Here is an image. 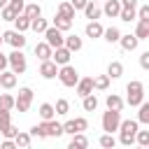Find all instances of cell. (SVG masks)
Segmentation results:
<instances>
[{
  "label": "cell",
  "instance_id": "54",
  "mask_svg": "<svg viewBox=\"0 0 149 149\" xmlns=\"http://www.w3.org/2000/svg\"><path fill=\"white\" fill-rule=\"evenodd\" d=\"M68 149H79V147H74V144H68Z\"/></svg>",
  "mask_w": 149,
  "mask_h": 149
},
{
  "label": "cell",
  "instance_id": "5",
  "mask_svg": "<svg viewBox=\"0 0 149 149\" xmlns=\"http://www.w3.org/2000/svg\"><path fill=\"white\" fill-rule=\"evenodd\" d=\"M30 105H33V88H30V86L19 88V95L14 98V109H19V112H28Z\"/></svg>",
  "mask_w": 149,
  "mask_h": 149
},
{
  "label": "cell",
  "instance_id": "26",
  "mask_svg": "<svg viewBox=\"0 0 149 149\" xmlns=\"http://www.w3.org/2000/svg\"><path fill=\"white\" fill-rule=\"evenodd\" d=\"M81 107H84V112H95V109H98V98H95V93L84 95V98H81Z\"/></svg>",
  "mask_w": 149,
  "mask_h": 149
},
{
  "label": "cell",
  "instance_id": "3",
  "mask_svg": "<svg viewBox=\"0 0 149 149\" xmlns=\"http://www.w3.org/2000/svg\"><path fill=\"white\" fill-rule=\"evenodd\" d=\"M58 79H61V84L63 86H68V88H74V84L79 81V72H77V68L74 65H61L58 68V74H56Z\"/></svg>",
  "mask_w": 149,
  "mask_h": 149
},
{
  "label": "cell",
  "instance_id": "51",
  "mask_svg": "<svg viewBox=\"0 0 149 149\" xmlns=\"http://www.w3.org/2000/svg\"><path fill=\"white\" fill-rule=\"evenodd\" d=\"M0 149H19V147H16V142H14V140H5V142L0 144Z\"/></svg>",
  "mask_w": 149,
  "mask_h": 149
},
{
  "label": "cell",
  "instance_id": "20",
  "mask_svg": "<svg viewBox=\"0 0 149 149\" xmlns=\"http://www.w3.org/2000/svg\"><path fill=\"white\" fill-rule=\"evenodd\" d=\"M105 105H107V109L121 112V109H123V98H121V95H116V93H109V95L105 98Z\"/></svg>",
  "mask_w": 149,
  "mask_h": 149
},
{
  "label": "cell",
  "instance_id": "34",
  "mask_svg": "<svg viewBox=\"0 0 149 149\" xmlns=\"http://www.w3.org/2000/svg\"><path fill=\"white\" fill-rule=\"evenodd\" d=\"M137 107H140V112H137V119H135V121H137V123H149V102L142 100Z\"/></svg>",
  "mask_w": 149,
  "mask_h": 149
},
{
  "label": "cell",
  "instance_id": "1",
  "mask_svg": "<svg viewBox=\"0 0 149 149\" xmlns=\"http://www.w3.org/2000/svg\"><path fill=\"white\" fill-rule=\"evenodd\" d=\"M140 130V123L135 121V119H126V121H121L119 123V142L123 144V147H130L133 142H135V133Z\"/></svg>",
  "mask_w": 149,
  "mask_h": 149
},
{
  "label": "cell",
  "instance_id": "15",
  "mask_svg": "<svg viewBox=\"0 0 149 149\" xmlns=\"http://www.w3.org/2000/svg\"><path fill=\"white\" fill-rule=\"evenodd\" d=\"M119 12H121V2L119 0H105V7H102V14L105 16L119 19Z\"/></svg>",
  "mask_w": 149,
  "mask_h": 149
},
{
  "label": "cell",
  "instance_id": "23",
  "mask_svg": "<svg viewBox=\"0 0 149 149\" xmlns=\"http://www.w3.org/2000/svg\"><path fill=\"white\" fill-rule=\"evenodd\" d=\"M123 74V63L121 61H112L109 65H107V77L109 79H119Z\"/></svg>",
  "mask_w": 149,
  "mask_h": 149
},
{
  "label": "cell",
  "instance_id": "37",
  "mask_svg": "<svg viewBox=\"0 0 149 149\" xmlns=\"http://www.w3.org/2000/svg\"><path fill=\"white\" fill-rule=\"evenodd\" d=\"M70 144H74V147H79V149H86V147H88V137H86L84 133H74L72 140H70Z\"/></svg>",
  "mask_w": 149,
  "mask_h": 149
},
{
  "label": "cell",
  "instance_id": "47",
  "mask_svg": "<svg viewBox=\"0 0 149 149\" xmlns=\"http://www.w3.org/2000/svg\"><path fill=\"white\" fill-rule=\"evenodd\" d=\"M140 68L142 70H149V51H142L140 54Z\"/></svg>",
  "mask_w": 149,
  "mask_h": 149
},
{
  "label": "cell",
  "instance_id": "39",
  "mask_svg": "<svg viewBox=\"0 0 149 149\" xmlns=\"http://www.w3.org/2000/svg\"><path fill=\"white\" fill-rule=\"evenodd\" d=\"M12 123V112L9 109H0V133Z\"/></svg>",
  "mask_w": 149,
  "mask_h": 149
},
{
  "label": "cell",
  "instance_id": "40",
  "mask_svg": "<svg viewBox=\"0 0 149 149\" xmlns=\"http://www.w3.org/2000/svg\"><path fill=\"white\" fill-rule=\"evenodd\" d=\"M72 123H74V133H84V130L88 128L86 116H77V119H72Z\"/></svg>",
  "mask_w": 149,
  "mask_h": 149
},
{
  "label": "cell",
  "instance_id": "17",
  "mask_svg": "<svg viewBox=\"0 0 149 149\" xmlns=\"http://www.w3.org/2000/svg\"><path fill=\"white\" fill-rule=\"evenodd\" d=\"M16 86V74L12 72V70H2L0 72V88H14Z\"/></svg>",
  "mask_w": 149,
  "mask_h": 149
},
{
  "label": "cell",
  "instance_id": "31",
  "mask_svg": "<svg viewBox=\"0 0 149 149\" xmlns=\"http://www.w3.org/2000/svg\"><path fill=\"white\" fill-rule=\"evenodd\" d=\"M30 137H37V140H44L47 137V121H42V123H35L30 130Z\"/></svg>",
  "mask_w": 149,
  "mask_h": 149
},
{
  "label": "cell",
  "instance_id": "52",
  "mask_svg": "<svg viewBox=\"0 0 149 149\" xmlns=\"http://www.w3.org/2000/svg\"><path fill=\"white\" fill-rule=\"evenodd\" d=\"M2 70H7V56L0 51V72H2Z\"/></svg>",
  "mask_w": 149,
  "mask_h": 149
},
{
  "label": "cell",
  "instance_id": "24",
  "mask_svg": "<svg viewBox=\"0 0 149 149\" xmlns=\"http://www.w3.org/2000/svg\"><path fill=\"white\" fill-rule=\"evenodd\" d=\"M63 135V123H58L56 119L47 121V137H61Z\"/></svg>",
  "mask_w": 149,
  "mask_h": 149
},
{
  "label": "cell",
  "instance_id": "19",
  "mask_svg": "<svg viewBox=\"0 0 149 149\" xmlns=\"http://www.w3.org/2000/svg\"><path fill=\"white\" fill-rule=\"evenodd\" d=\"M56 14H58V16H63V19H70V21H72L77 12L72 9V5H70L68 0H63V2H58V7H56Z\"/></svg>",
  "mask_w": 149,
  "mask_h": 149
},
{
  "label": "cell",
  "instance_id": "14",
  "mask_svg": "<svg viewBox=\"0 0 149 149\" xmlns=\"http://www.w3.org/2000/svg\"><path fill=\"white\" fill-rule=\"evenodd\" d=\"M119 44H121V49H123V51H135V49H137V44H140V40H137L135 35H130V33H128V35H123V33H121Z\"/></svg>",
  "mask_w": 149,
  "mask_h": 149
},
{
  "label": "cell",
  "instance_id": "50",
  "mask_svg": "<svg viewBox=\"0 0 149 149\" xmlns=\"http://www.w3.org/2000/svg\"><path fill=\"white\" fill-rule=\"evenodd\" d=\"M65 133H68V135H74V123H72V119L63 123V135H65Z\"/></svg>",
  "mask_w": 149,
  "mask_h": 149
},
{
  "label": "cell",
  "instance_id": "33",
  "mask_svg": "<svg viewBox=\"0 0 149 149\" xmlns=\"http://www.w3.org/2000/svg\"><path fill=\"white\" fill-rule=\"evenodd\" d=\"M54 28H58L61 33H68V30L72 28V21H70V19H63V16L56 14V16H54Z\"/></svg>",
  "mask_w": 149,
  "mask_h": 149
},
{
  "label": "cell",
  "instance_id": "10",
  "mask_svg": "<svg viewBox=\"0 0 149 149\" xmlns=\"http://www.w3.org/2000/svg\"><path fill=\"white\" fill-rule=\"evenodd\" d=\"M70 58H72V51H68L65 47H58V49H54L51 51V61L61 68V65H68L70 63Z\"/></svg>",
  "mask_w": 149,
  "mask_h": 149
},
{
  "label": "cell",
  "instance_id": "30",
  "mask_svg": "<svg viewBox=\"0 0 149 149\" xmlns=\"http://www.w3.org/2000/svg\"><path fill=\"white\" fill-rule=\"evenodd\" d=\"M98 142H100V149H114V147H116V137H114V133H102Z\"/></svg>",
  "mask_w": 149,
  "mask_h": 149
},
{
  "label": "cell",
  "instance_id": "32",
  "mask_svg": "<svg viewBox=\"0 0 149 149\" xmlns=\"http://www.w3.org/2000/svg\"><path fill=\"white\" fill-rule=\"evenodd\" d=\"M30 140H33V137H30V133H23V130H19V133H16V137H14V142H16V147H19V149H28V147H30Z\"/></svg>",
  "mask_w": 149,
  "mask_h": 149
},
{
  "label": "cell",
  "instance_id": "18",
  "mask_svg": "<svg viewBox=\"0 0 149 149\" xmlns=\"http://www.w3.org/2000/svg\"><path fill=\"white\" fill-rule=\"evenodd\" d=\"M63 47H65L68 51H72V54H74V51H79V49L84 47V42H81V37H79V35H68V37L63 40Z\"/></svg>",
  "mask_w": 149,
  "mask_h": 149
},
{
  "label": "cell",
  "instance_id": "49",
  "mask_svg": "<svg viewBox=\"0 0 149 149\" xmlns=\"http://www.w3.org/2000/svg\"><path fill=\"white\" fill-rule=\"evenodd\" d=\"M121 9H137V0H119Z\"/></svg>",
  "mask_w": 149,
  "mask_h": 149
},
{
  "label": "cell",
  "instance_id": "4",
  "mask_svg": "<svg viewBox=\"0 0 149 149\" xmlns=\"http://www.w3.org/2000/svg\"><path fill=\"white\" fill-rule=\"evenodd\" d=\"M7 65L12 68L14 74H23V72L28 70V63H26V56H23L21 49H14V51L7 56Z\"/></svg>",
  "mask_w": 149,
  "mask_h": 149
},
{
  "label": "cell",
  "instance_id": "9",
  "mask_svg": "<svg viewBox=\"0 0 149 149\" xmlns=\"http://www.w3.org/2000/svg\"><path fill=\"white\" fill-rule=\"evenodd\" d=\"M58 74V65L49 58V61H40V77L42 79H56Z\"/></svg>",
  "mask_w": 149,
  "mask_h": 149
},
{
  "label": "cell",
  "instance_id": "2",
  "mask_svg": "<svg viewBox=\"0 0 149 149\" xmlns=\"http://www.w3.org/2000/svg\"><path fill=\"white\" fill-rule=\"evenodd\" d=\"M126 93H128L126 102H128L130 107H137V105L144 100V84H142V81H137V79H133V81H128V84H126Z\"/></svg>",
  "mask_w": 149,
  "mask_h": 149
},
{
  "label": "cell",
  "instance_id": "29",
  "mask_svg": "<svg viewBox=\"0 0 149 149\" xmlns=\"http://www.w3.org/2000/svg\"><path fill=\"white\" fill-rule=\"evenodd\" d=\"M109 77L107 74H98V77H93V91H107L109 88Z\"/></svg>",
  "mask_w": 149,
  "mask_h": 149
},
{
  "label": "cell",
  "instance_id": "11",
  "mask_svg": "<svg viewBox=\"0 0 149 149\" xmlns=\"http://www.w3.org/2000/svg\"><path fill=\"white\" fill-rule=\"evenodd\" d=\"M74 91H77V95H79V98H84V95L93 93V77H79V81L74 84Z\"/></svg>",
  "mask_w": 149,
  "mask_h": 149
},
{
  "label": "cell",
  "instance_id": "16",
  "mask_svg": "<svg viewBox=\"0 0 149 149\" xmlns=\"http://www.w3.org/2000/svg\"><path fill=\"white\" fill-rule=\"evenodd\" d=\"M140 42L142 40H149V19H137V26H135V33H133Z\"/></svg>",
  "mask_w": 149,
  "mask_h": 149
},
{
  "label": "cell",
  "instance_id": "46",
  "mask_svg": "<svg viewBox=\"0 0 149 149\" xmlns=\"http://www.w3.org/2000/svg\"><path fill=\"white\" fill-rule=\"evenodd\" d=\"M137 19H149V5H140V9H135Z\"/></svg>",
  "mask_w": 149,
  "mask_h": 149
},
{
  "label": "cell",
  "instance_id": "13",
  "mask_svg": "<svg viewBox=\"0 0 149 149\" xmlns=\"http://www.w3.org/2000/svg\"><path fill=\"white\" fill-rule=\"evenodd\" d=\"M102 23L100 21H88L86 23V28H84V33H86V37H91V40H98V37H102Z\"/></svg>",
  "mask_w": 149,
  "mask_h": 149
},
{
  "label": "cell",
  "instance_id": "7",
  "mask_svg": "<svg viewBox=\"0 0 149 149\" xmlns=\"http://www.w3.org/2000/svg\"><path fill=\"white\" fill-rule=\"evenodd\" d=\"M42 35H44V42H47V44H49L51 49H58V47H63V40H65V35H63V33H61L58 28L49 26V28H47V30H44Z\"/></svg>",
  "mask_w": 149,
  "mask_h": 149
},
{
  "label": "cell",
  "instance_id": "8",
  "mask_svg": "<svg viewBox=\"0 0 149 149\" xmlns=\"http://www.w3.org/2000/svg\"><path fill=\"white\" fill-rule=\"evenodd\" d=\"M2 42L12 44V49H23L26 47V35L19 30H5L2 33Z\"/></svg>",
  "mask_w": 149,
  "mask_h": 149
},
{
  "label": "cell",
  "instance_id": "25",
  "mask_svg": "<svg viewBox=\"0 0 149 149\" xmlns=\"http://www.w3.org/2000/svg\"><path fill=\"white\" fill-rule=\"evenodd\" d=\"M14 30H19V33H26V30H30V19L26 16V14H19L14 21Z\"/></svg>",
  "mask_w": 149,
  "mask_h": 149
},
{
  "label": "cell",
  "instance_id": "55",
  "mask_svg": "<svg viewBox=\"0 0 149 149\" xmlns=\"http://www.w3.org/2000/svg\"><path fill=\"white\" fill-rule=\"evenodd\" d=\"M135 149H149V147H140V144H137V147H135Z\"/></svg>",
  "mask_w": 149,
  "mask_h": 149
},
{
  "label": "cell",
  "instance_id": "45",
  "mask_svg": "<svg viewBox=\"0 0 149 149\" xmlns=\"http://www.w3.org/2000/svg\"><path fill=\"white\" fill-rule=\"evenodd\" d=\"M0 16H2V21H14L19 14H14L9 7H2V9H0Z\"/></svg>",
  "mask_w": 149,
  "mask_h": 149
},
{
  "label": "cell",
  "instance_id": "35",
  "mask_svg": "<svg viewBox=\"0 0 149 149\" xmlns=\"http://www.w3.org/2000/svg\"><path fill=\"white\" fill-rule=\"evenodd\" d=\"M47 28H49V21L42 19V16H37V19L30 21V30H35V33H44Z\"/></svg>",
  "mask_w": 149,
  "mask_h": 149
},
{
  "label": "cell",
  "instance_id": "22",
  "mask_svg": "<svg viewBox=\"0 0 149 149\" xmlns=\"http://www.w3.org/2000/svg\"><path fill=\"white\" fill-rule=\"evenodd\" d=\"M21 14H26V16L33 21V19L42 16V7H40L37 2H26V7H23V12H21Z\"/></svg>",
  "mask_w": 149,
  "mask_h": 149
},
{
  "label": "cell",
  "instance_id": "6",
  "mask_svg": "<svg viewBox=\"0 0 149 149\" xmlns=\"http://www.w3.org/2000/svg\"><path fill=\"white\" fill-rule=\"evenodd\" d=\"M102 130L105 133H114L119 130V123H121V112H114V109H107L102 112Z\"/></svg>",
  "mask_w": 149,
  "mask_h": 149
},
{
  "label": "cell",
  "instance_id": "48",
  "mask_svg": "<svg viewBox=\"0 0 149 149\" xmlns=\"http://www.w3.org/2000/svg\"><path fill=\"white\" fill-rule=\"evenodd\" d=\"M68 2L72 5V9H74V12H79V9H84V7H86V2H88V0H68Z\"/></svg>",
  "mask_w": 149,
  "mask_h": 149
},
{
  "label": "cell",
  "instance_id": "56",
  "mask_svg": "<svg viewBox=\"0 0 149 149\" xmlns=\"http://www.w3.org/2000/svg\"><path fill=\"white\" fill-rule=\"evenodd\" d=\"M0 47H2V35H0Z\"/></svg>",
  "mask_w": 149,
  "mask_h": 149
},
{
  "label": "cell",
  "instance_id": "53",
  "mask_svg": "<svg viewBox=\"0 0 149 149\" xmlns=\"http://www.w3.org/2000/svg\"><path fill=\"white\" fill-rule=\"evenodd\" d=\"M2 7H7V0H0V9H2Z\"/></svg>",
  "mask_w": 149,
  "mask_h": 149
},
{
  "label": "cell",
  "instance_id": "43",
  "mask_svg": "<svg viewBox=\"0 0 149 149\" xmlns=\"http://www.w3.org/2000/svg\"><path fill=\"white\" fill-rule=\"evenodd\" d=\"M119 19L130 23V21H137V14H135V9H121L119 12Z\"/></svg>",
  "mask_w": 149,
  "mask_h": 149
},
{
  "label": "cell",
  "instance_id": "28",
  "mask_svg": "<svg viewBox=\"0 0 149 149\" xmlns=\"http://www.w3.org/2000/svg\"><path fill=\"white\" fill-rule=\"evenodd\" d=\"M102 37H105L109 44H114V42H119V37H121V30H119L116 26H109V28H105V30H102Z\"/></svg>",
  "mask_w": 149,
  "mask_h": 149
},
{
  "label": "cell",
  "instance_id": "21",
  "mask_svg": "<svg viewBox=\"0 0 149 149\" xmlns=\"http://www.w3.org/2000/svg\"><path fill=\"white\" fill-rule=\"evenodd\" d=\"M51 51H54V49H51L47 42H37V44H35V56H37L40 61H49V58H51Z\"/></svg>",
  "mask_w": 149,
  "mask_h": 149
},
{
  "label": "cell",
  "instance_id": "41",
  "mask_svg": "<svg viewBox=\"0 0 149 149\" xmlns=\"http://www.w3.org/2000/svg\"><path fill=\"white\" fill-rule=\"evenodd\" d=\"M135 142L140 147H149V130H137L135 133Z\"/></svg>",
  "mask_w": 149,
  "mask_h": 149
},
{
  "label": "cell",
  "instance_id": "12",
  "mask_svg": "<svg viewBox=\"0 0 149 149\" xmlns=\"http://www.w3.org/2000/svg\"><path fill=\"white\" fill-rule=\"evenodd\" d=\"M81 12H84V16H86L88 21H98V19L102 16V7H100V5H95L93 0H88V2H86V7H84Z\"/></svg>",
  "mask_w": 149,
  "mask_h": 149
},
{
  "label": "cell",
  "instance_id": "42",
  "mask_svg": "<svg viewBox=\"0 0 149 149\" xmlns=\"http://www.w3.org/2000/svg\"><path fill=\"white\" fill-rule=\"evenodd\" d=\"M7 7H9L14 14H21L23 7H26V0H7Z\"/></svg>",
  "mask_w": 149,
  "mask_h": 149
},
{
  "label": "cell",
  "instance_id": "44",
  "mask_svg": "<svg viewBox=\"0 0 149 149\" xmlns=\"http://www.w3.org/2000/svg\"><path fill=\"white\" fill-rule=\"evenodd\" d=\"M16 133H19V128L9 123V126H7L5 130H2V137H5V140H14V137H16Z\"/></svg>",
  "mask_w": 149,
  "mask_h": 149
},
{
  "label": "cell",
  "instance_id": "27",
  "mask_svg": "<svg viewBox=\"0 0 149 149\" xmlns=\"http://www.w3.org/2000/svg\"><path fill=\"white\" fill-rule=\"evenodd\" d=\"M37 112H40V119H42V121H51V119L56 116V112H54V105H51V102H42Z\"/></svg>",
  "mask_w": 149,
  "mask_h": 149
},
{
  "label": "cell",
  "instance_id": "36",
  "mask_svg": "<svg viewBox=\"0 0 149 149\" xmlns=\"http://www.w3.org/2000/svg\"><path fill=\"white\" fill-rule=\"evenodd\" d=\"M54 112H56L58 116H65V114L70 112V102H68L65 98H58V100H56V105H54Z\"/></svg>",
  "mask_w": 149,
  "mask_h": 149
},
{
  "label": "cell",
  "instance_id": "38",
  "mask_svg": "<svg viewBox=\"0 0 149 149\" xmlns=\"http://www.w3.org/2000/svg\"><path fill=\"white\" fill-rule=\"evenodd\" d=\"M0 109H14V95L9 93H0Z\"/></svg>",
  "mask_w": 149,
  "mask_h": 149
}]
</instances>
